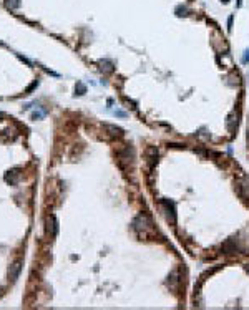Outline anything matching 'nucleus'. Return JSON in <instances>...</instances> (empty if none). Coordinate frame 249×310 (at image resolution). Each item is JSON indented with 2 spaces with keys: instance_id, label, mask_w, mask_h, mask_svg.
<instances>
[{
  "instance_id": "1a4fd4ad",
  "label": "nucleus",
  "mask_w": 249,
  "mask_h": 310,
  "mask_svg": "<svg viewBox=\"0 0 249 310\" xmlns=\"http://www.w3.org/2000/svg\"><path fill=\"white\" fill-rule=\"evenodd\" d=\"M105 129L111 131V133H110L111 136H123V129H121V128H118V126H113V125H105Z\"/></svg>"
},
{
  "instance_id": "39448f33",
  "label": "nucleus",
  "mask_w": 249,
  "mask_h": 310,
  "mask_svg": "<svg viewBox=\"0 0 249 310\" xmlns=\"http://www.w3.org/2000/svg\"><path fill=\"white\" fill-rule=\"evenodd\" d=\"M221 249H223L224 254H236V252H239L242 247H241V244H239V239L231 237V239H228L226 242L223 244V247H221Z\"/></svg>"
},
{
  "instance_id": "f3484780",
  "label": "nucleus",
  "mask_w": 249,
  "mask_h": 310,
  "mask_svg": "<svg viewBox=\"0 0 249 310\" xmlns=\"http://www.w3.org/2000/svg\"><path fill=\"white\" fill-rule=\"evenodd\" d=\"M232 28V15L228 18V30H231Z\"/></svg>"
},
{
  "instance_id": "ddd939ff",
  "label": "nucleus",
  "mask_w": 249,
  "mask_h": 310,
  "mask_svg": "<svg viewBox=\"0 0 249 310\" xmlns=\"http://www.w3.org/2000/svg\"><path fill=\"white\" fill-rule=\"evenodd\" d=\"M101 70H105V71H111V70H113V65H111V61H108V60L101 61Z\"/></svg>"
},
{
  "instance_id": "9b49d317",
  "label": "nucleus",
  "mask_w": 249,
  "mask_h": 310,
  "mask_svg": "<svg viewBox=\"0 0 249 310\" xmlns=\"http://www.w3.org/2000/svg\"><path fill=\"white\" fill-rule=\"evenodd\" d=\"M52 235H57V232H58V222H57V217L55 216H52Z\"/></svg>"
},
{
  "instance_id": "9d476101",
  "label": "nucleus",
  "mask_w": 249,
  "mask_h": 310,
  "mask_svg": "<svg viewBox=\"0 0 249 310\" xmlns=\"http://www.w3.org/2000/svg\"><path fill=\"white\" fill-rule=\"evenodd\" d=\"M174 12H176V15H178V17H181V15H186V13H188V7H186V5H178Z\"/></svg>"
},
{
  "instance_id": "2eb2a0df",
  "label": "nucleus",
  "mask_w": 249,
  "mask_h": 310,
  "mask_svg": "<svg viewBox=\"0 0 249 310\" xmlns=\"http://www.w3.org/2000/svg\"><path fill=\"white\" fill-rule=\"evenodd\" d=\"M43 114H45V111H43V110L35 111V113H33V120H40V118H43Z\"/></svg>"
},
{
  "instance_id": "423d86ee",
  "label": "nucleus",
  "mask_w": 249,
  "mask_h": 310,
  "mask_svg": "<svg viewBox=\"0 0 249 310\" xmlns=\"http://www.w3.org/2000/svg\"><path fill=\"white\" fill-rule=\"evenodd\" d=\"M146 158H148V166H149V168H154V166L158 164V158H160L158 148H154V146L148 148V151H146Z\"/></svg>"
},
{
  "instance_id": "20e7f679",
  "label": "nucleus",
  "mask_w": 249,
  "mask_h": 310,
  "mask_svg": "<svg viewBox=\"0 0 249 310\" xmlns=\"http://www.w3.org/2000/svg\"><path fill=\"white\" fill-rule=\"evenodd\" d=\"M238 118H239V113L234 110V111L229 113L228 120H226V128H228V131H229V134H231V136H234L236 131H238V125H239Z\"/></svg>"
},
{
  "instance_id": "6e6552de",
  "label": "nucleus",
  "mask_w": 249,
  "mask_h": 310,
  "mask_svg": "<svg viewBox=\"0 0 249 310\" xmlns=\"http://www.w3.org/2000/svg\"><path fill=\"white\" fill-rule=\"evenodd\" d=\"M20 272H22V262H15L14 265H10V269H8V277H10V280H17Z\"/></svg>"
},
{
  "instance_id": "6ab92c4d",
  "label": "nucleus",
  "mask_w": 249,
  "mask_h": 310,
  "mask_svg": "<svg viewBox=\"0 0 249 310\" xmlns=\"http://www.w3.org/2000/svg\"><path fill=\"white\" fill-rule=\"evenodd\" d=\"M246 270H248V272H249V267H246Z\"/></svg>"
},
{
  "instance_id": "dca6fc26",
  "label": "nucleus",
  "mask_w": 249,
  "mask_h": 310,
  "mask_svg": "<svg viewBox=\"0 0 249 310\" xmlns=\"http://www.w3.org/2000/svg\"><path fill=\"white\" fill-rule=\"evenodd\" d=\"M249 61V50L244 52V57H242V63H248Z\"/></svg>"
},
{
  "instance_id": "a211bd4d",
  "label": "nucleus",
  "mask_w": 249,
  "mask_h": 310,
  "mask_svg": "<svg viewBox=\"0 0 249 310\" xmlns=\"http://www.w3.org/2000/svg\"><path fill=\"white\" fill-rule=\"evenodd\" d=\"M223 2H224V4H228V2H229V0H223Z\"/></svg>"
},
{
  "instance_id": "0eeeda50",
  "label": "nucleus",
  "mask_w": 249,
  "mask_h": 310,
  "mask_svg": "<svg viewBox=\"0 0 249 310\" xmlns=\"http://www.w3.org/2000/svg\"><path fill=\"white\" fill-rule=\"evenodd\" d=\"M178 274H179V270H173L170 274V277H168V282H166V285L170 287L171 290H174L176 292V285H181V279H178Z\"/></svg>"
},
{
  "instance_id": "7ed1b4c3",
  "label": "nucleus",
  "mask_w": 249,
  "mask_h": 310,
  "mask_svg": "<svg viewBox=\"0 0 249 310\" xmlns=\"http://www.w3.org/2000/svg\"><path fill=\"white\" fill-rule=\"evenodd\" d=\"M236 194L239 196V199H242L244 202H249V178L242 176L241 179L236 181Z\"/></svg>"
},
{
  "instance_id": "4468645a",
  "label": "nucleus",
  "mask_w": 249,
  "mask_h": 310,
  "mask_svg": "<svg viewBox=\"0 0 249 310\" xmlns=\"http://www.w3.org/2000/svg\"><path fill=\"white\" fill-rule=\"evenodd\" d=\"M5 5H7L8 8H17L18 5H20V0H7Z\"/></svg>"
},
{
  "instance_id": "f03ea898",
  "label": "nucleus",
  "mask_w": 249,
  "mask_h": 310,
  "mask_svg": "<svg viewBox=\"0 0 249 310\" xmlns=\"http://www.w3.org/2000/svg\"><path fill=\"white\" fill-rule=\"evenodd\" d=\"M160 206H161V209H163V214H164V217H166V221L170 222L171 226H174L176 224V204H174L173 201L166 199V197H161Z\"/></svg>"
},
{
  "instance_id": "f257e3e1",
  "label": "nucleus",
  "mask_w": 249,
  "mask_h": 310,
  "mask_svg": "<svg viewBox=\"0 0 249 310\" xmlns=\"http://www.w3.org/2000/svg\"><path fill=\"white\" fill-rule=\"evenodd\" d=\"M131 226H133V231H135L136 234L143 235V237H148V234H146V232L154 231L153 221H151V217H149L148 214H145V212L138 214V216L133 219V224Z\"/></svg>"
},
{
  "instance_id": "f8f14e48",
  "label": "nucleus",
  "mask_w": 249,
  "mask_h": 310,
  "mask_svg": "<svg viewBox=\"0 0 249 310\" xmlns=\"http://www.w3.org/2000/svg\"><path fill=\"white\" fill-rule=\"evenodd\" d=\"M75 91H76V95H85V93H86V86L83 85V83H76Z\"/></svg>"
}]
</instances>
